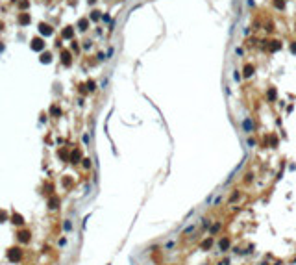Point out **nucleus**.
I'll return each instance as SVG.
<instances>
[{
    "instance_id": "obj_1",
    "label": "nucleus",
    "mask_w": 296,
    "mask_h": 265,
    "mask_svg": "<svg viewBox=\"0 0 296 265\" xmlns=\"http://www.w3.org/2000/svg\"><path fill=\"white\" fill-rule=\"evenodd\" d=\"M20 256H22L20 249H9V252H8V258H9L11 261H19V260H20Z\"/></svg>"
},
{
    "instance_id": "obj_2",
    "label": "nucleus",
    "mask_w": 296,
    "mask_h": 265,
    "mask_svg": "<svg viewBox=\"0 0 296 265\" xmlns=\"http://www.w3.org/2000/svg\"><path fill=\"white\" fill-rule=\"evenodd\" d=\"M39 32L43 33V35H50L52 33V28L48 24H39Z\"/></svg>"
},
{
    "instance_id": "obj_3",
    "label": "nucleus",
    "mask_w": 296,
    "mask_h": 265,
    "mask_svg": "<svg viewBox=\"0 0 296 265\" xmlns=\"http://www.w3.org/2000/svg\"><path fill=\"white\" fill-rule=\"evenodd\" d=\"M43 47L45 45H43V41H41V39H33L32 41V48L33 50H43Z\"/></svg>"
},
{
    "instance_id": "obj_4",
    "label": "nucleus",
    "mask_w": 296,
    "mask_h": 265,
    "mask_svg": "<svg viewBox=\"0 0 296 265\" xmlns=\"http://www.w3.org/2000/svg\"><path fill=\"white\" fill-rule=\"evenodd\" d=\"M19 241L20 243H26V241H30V232H19Z\"/></svg>"
},
{
    "instance_id": "obj_5",
    "label": "nucleus",
    "mask_w": 296,
    "mask_h": 265,
    "mask_svg": "<svg viewBox=\"0 0 296 265\" xmlns=\"http://www.w3.org/2000/svg\"><path fill=\"white\" fill-rule=\"evenodd\" d=\"M11 222H15V224H22V222H24V219L20 217L19 213H13V217H11Z\"/></svg>"
},
{
    "instance_id": "obj_6",
    "label": "nucleus",
    "mask_w": 296,
    "mask_h": 265,
    "mask_svg": "<svg viewBox=\"0 0 296 265\" xmlns=\"http://www.w3.org/2000/svg\"><path fill=\"white\" fill-rule=\"evenodd\" d=\"M19 22H20V24H28V22H30V15H26V13L20 15V17H19Z\"/></svg>"
},
{
    "instance_id": "obj_7",
    "label": "nucleus",
    "mask_w": 296,
    "mask_h": 265,
    "mask_svg": "<svg viewBox=\"0 0 296 265\" xmlns=\"http://www.w3.org/2000/svg\"><path fill=\"white\" fill-rule=\"evenodd\" d=\"M242 126H244V130H246V132H250V130H252V124H250V119H244V122H242Z\"/></svg>"
},
{
    "instance_id": "obj_8",
    "label": "nucleus",
    "mask_w": 296,
    "mask_h": 265,
    "mask_svg": "<svg viewBox=\"0 0 296 265\" xmlns=\"http://www.w3.org/2000/svg\"><path fill=\"white\" fill-rule=\"evenodd\" d=\"M70 159H72V163H76V161L80 159V152H78V150H74V152H72V156H70Z\"/></svg>"
},
{
    "instance_id": "obj_9",
    "label": "nucleus",
    "mask_w": 296,
    "mask_h": 265,
    "mask_svg": "<svg viewBox=\"0 0 296 265\" xmlns=\"http://www.w3.org/2000/svg\"><path fill=\"white\" fill-rule=\"evenodd\" d=\"M41 61H43V63H50V54H43L41 56Z\"/></svg>"
},
{
    "instance_id": "obj_10",
    "label": "nucleus",
    "mask_w": 296,
    "mask_h": 265,
    "mask_svg": "<svg viewBox=\"0 0 296 265\" xmlns=\"http://www.w3.org/2000/svg\"><path fill=\"white\" fill-rule=\"evenodd\" d=\"M63 63H65V65H69V63H70V56H69L67 52L63 54Z\"/></svg>"
},
{
    "instance_id": "obj_11",
    "label": "nucleus",
    "mask_w": 296,
    "mask_h": 265,
    "mask_svg": "<svg viewBox=\"0 0 296 265\" xmlns=\"http://www.w3.org/2000/svg\"><path fill=\"white\" fill-rule=\"evenodd\" d=\"M63 37H67V39H69V37H72V30H70V28H67L65 32H63Z\"/></svg>"
},
{
    "instance_id": "obj_12",
    "label": "nucleus",
    "mask_w": 296,
    "mask_h": 265,
    "mask_svg": "<svg viewBox=\"0 0 296 265\" xmlns=\"http://www.w3.org/2000/svg\"><path fill=\"white\" fill-rule=\"evenodd\" d=\"M50 208H57V198H50Z\"/></svg>"
},
{
    "instance_id": "obj_13",
    "label": "nucleus",
    "mask_w": 296,
    "mask_h": 265,
    "mask_svg": "<svg viewBox=\"0 0 296 265\" xmlns=\"http://www.w3.org/2000/svg\"><path fill=\"white\" fill-rule=\"evenodd\" d=\"M50 111H52V113H54V115H59V113H61V111H59V108H57V106H52V110H50Z\"/></svg>"
},
{
    "instance_id": "obj_14",
    "label": "nucleus",
    "mask_w": 296,
    "mask_h": 265,
    "mask_svg": "<svg viewBox=\"0 0 296 265\" xmlns=\"http://www.w3.org/2000/svg\"><path fill=\"white\" fill-rule=\"evenodd\" d=\"M85 26H87V20H80V28L85 30Z\"/></svg>"
},
{
    "instance_id": "obj_15",
    "label": "nucleus",
    "mask_w": 296,
    "mask_h": 265,
    "mask_svg": "<svg viewBox=\"0 0 296 265\" xmlns=\"http://www.w3.org/2000/svg\"><path fill=\"white\" fill-rule=\"evenodd\" d=\"M174 245H176V243H174V241H168V243H167V245H165V249H172V247H174Z\"/></svg>"
},
{
    "instance_id": "obj_16",
    "label": "nucleus",
    "mask_w": 296,
    "mask_h": 265,
    "mask_svg": "<svg viewBox=\"0 0 296 265\" xmlns=\"http://www.w3.org/2000/svg\"><path fill=\"white\" fill-rule=\"evenodd\" d=\"M19 6H20V8H26V6H28V0H20Z\"/></svg>"
},
{
    "instance_id": "obj_17",
    "label": "nucleus",
    "mask_w": 296,
    "mask_h": 265,
    "mask_svg": "<svg viewBox=\"0 0 296 265\" xmlns=\"http://www.w3.org/2000/svg\"><path fill=\"white\" fill-rule=\"evenodd\" d=\"M87 87H89V91H93V89H94V82H89Z\"/></svg>"
},
{
    "instance_id": "obj_18",
    "label": "nucleus",
    "mask_w": 296,
    "mask_h": 265,
    "mask_svg": "<svg viewBox=\"0 0 296 265\" xmlns=\"http://www.w3.org/2000/svg\"><path fill=\"white\" fill-rule=\"evenodd\" d=\"M0 219H6V211H0Z\"/></svg>"
}]
</instances>
